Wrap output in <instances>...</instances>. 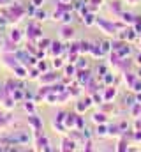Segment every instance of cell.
I'll return each instance as SVG.
<instances>
[{
    "mask_svg": "<svg viewBox=\"0 0 141 152\" xmlns=\"http://www.w3.org/2000/svg\"><path fill=\"white\" fill-rule=\"evenodd\" d=\"M92 80H94V76H92V73H90L88 69H78V75H76V81H78V83H79L81 87H83V85L86 87V85H88V83H90Z\"/></svg>",
    "mask_w": 141,
    "mask_h": 152,
    "instance_id": "6da1fadb",
    "label": "cell"
},
{
    "mask_svg": "<svg viewBox=\"0 0 141 152\" xmlns=\"http://www.w3.org/2000/svg\"><path fill=\"white\" fill-rule=\"evenodd\" d=\"M27 36L30 41H39L41 36H42V32H41V25L39 23H30L28 27H27Z\"/></svg>",
    "mask_w": 141,
    "mask_h": 152,
    "instance_id": "7a4b0ae2",
    "label": "cell"
},
{
    "mask_svg": "<svg viewBox=\"0 0 141 152\" xmlns=\"http://www.w3.org/2000/svg\"><path fill=\"white\" fill-rule=\"evenodd\" d=\"M35 136H37V151H51V147H49V140L44 136V134H41V129H37L35 131Z\"/></svg>",
    "mask_w": 141,
    "mask_h": 152,
    "instance_id": "3957f363",
    "label": "cell"
},
{
    "mask_svg": "<svg viewBox=\"0 0 141 152\" xmlns=\"http://www.w3.org/2000/svg\"><path fill=\"white\" fill-rule=\"evenodd\" d=\"M64 51H65V44H62L60 41H53V42H51V46H49V55H51V58H53V57H60Z\"/></svg>",
    "mask_w": 141,
    "mask_h": 152,
    "instance_id": "277c9868",
    "label": "cell"
},
{
    "mask_svg": "<svg viewBox=\"0 0 141 152\" xmlns=\"http://www.w3.org/2000/svg\"><path fill=\"white\" fill-rule=\"evenodd\" d=\"M44 85H49V83H55V81H58V75L57 73H53V71H46L44 75L39 78Z\"/></svg>",
    "mask_w": 141,
    "mask_h": 152,
    "instance_id": "5b68a950",
    "label": "cell"
},
{
    "mask_svg": "<svg viewBox=\"0 0 141 152\" xmlns=\"http://www.w3.org/2000/svg\"><path fill=\"white\" fill-rule=\"evenodd\" d=\"M90 104H94V103H92V96L86 97V99H81V101L76 104V112H78V113H85V112L90 108Z\"/></svg>",
    "mask_w": 141,
    "mask_h": 152,
    "instance_id": "8992f818",
    "label": "cell"
},
{
    "mask_svg": "<svg viewBox=\"0 0 141 152\" xmlns=\"http://www.w3.org/2000/svg\"><path fill=\"white\" fill-rule=\"evenodd\" d=\"M74 34H76L74 28H72L70 25H67V23H65V25L62 27V30H60V37L64 39V41H70V39L74 37Z\"/></svg>",
    "mask_w": 141,
    "mask_h": 152,
    "instance_id": "52a82bcc",
    "label": "cell"
},
{
    "mask_svg": "<svg viewBox=\"0 0 141 152\" xmlns=\"http://www.w3.org/2000/svg\"><path fill=\"white\" fill-rule=\"evenodd\" d=\"M76 145H78V143H76L70 136H67V138L62 140V143H60V151H74Z\"/></svg>",
    "mask_w": 141,
    "mask_h": 152,
    "instance_id": "ba28073f",
    "label": "cell"
},
{
    "mask_svg": "<svg viewBox=\"0 0 141 152\" xmlns=\"http://www.w3.org/2000/svg\"><path fill=\"white\" fill-rule=\"evenodd\" d=\"M115 97H116V88H115L113 85H108L104 88V101L109 103V101H113Z\"/></svg>",
    "mask_w": 141,
    "mask_h": 152,
    "instance_id": "9c48e42d",
    "label": "cell"
},
{
    "mask_svg": "<svg viewBox=\"0 0 141 152\" xmlns=\"http://www.w3.org/2000/svg\"><path fill=\"white\" fill-rule=\"evenodd\" d=\"M28 122H30V126L34 127V131H37V129H42V120H41L37 115L30 113V115H28Z\"/></svg>",
    "mask_w": 141,
    "mask_h": 152,
    "instance_id": "30bf717a",
    "label": "cell"
},
{
    "mask_svg": "<svg viewBox=\"0 0 141 152\" xmlns=\"http://www.w3.org/2000/svg\"><path fill=\"white\" fill-rule=\"evenodd\" d=\"M76 118H78V112L76 113H67V117H65V120H64V124H65V127L67 129H74L76 127Z\"/></svg>",
    "mask_w": 141,
    "mask_h": 152,
    "instance_id": "8fae6325",
    "label": "cell"
},
{
    "mask_svg": "<svg viewBox=\"0 0 141 152\" xmlns=\"http://www.w3.org/2000/svg\"><path fill=\"white\" fill-rule=\"evenodd\" d=\"M116 53H118V55H120L122 58L129 57V55H131V44H129V42L125 41V42H124V44H122V46H120V48L116 50Z\"/></svg>",
    "mask_w": 141,
    "mask_h": 152,
    "instance_id": "7c38bea8",
    "label": "cell"
},
{
    "mask_svg": "<svg viewBox=\"0 0 141 152\" xmlns=\"http://www.w3.org/2000/svg\"><path fill=\"white\" fill-rule=\"evenodd\" d=\"M92 120H94V124H106V122H108V117H106V113L101 110V112H95V113L92 115Z\"/></svg>",
    "mask_w": 141,
    "mask_h": 152,
    "instance_id": "4fadbf2b",
    "label": "cell"
},
{
    "mask_svg": "<svg viewBox=\"0 0 141 152\" xmlns=\"http://www.w3.org/2000/svg\"><path fill=\"white\" fill-rule=\"evenodd\" d=\"M12 71H14V76H16V78H28V69H27L23 64H20V66L14 67Z\"/></svg>",
    "mask_w": 141,
    "mask_h": 152,
    "instance_id": "5bb4252c",
    "label": "cell"
},
{
    "mask_svg": "<svg viewBox=\"0 0 141 152\" xmlns=\"http://www.w3.org/2000/svg\"><path fill=\"white\" fill-rule=\"evenodd\" d=\"M92 46H94V42H90V41H81L79 42V53L83 55V53H90L92 51Z\"/></svg>",
    "mask_w": 141,
    "mask_h": 152,
    "instance_id": "9a60e30c",
    "label": "cell"
},
{
    "mask_svg": "<svg viewBox=\"0 0 141 152\" xmlns=\"http://www.w3.org/2000/svg\"><path fill=\"white\" fill-rule=\"evenodd\" d=\"M90 55L94 57V58H101L104 53H102V48H101V44L99 42H94V46H92V51H90Z\"/></svg>",
    "mask_w": 141,
    "mask_h": 152,
    "instance_id": "2e32d148",
    "label": "cell"
},
{
    "mask_svg": "<svg viewBox=\"0 0 141 152\" xmlns=\"http://www.w3.org/2000/svg\"><path fill=\"white\" fill-rule=\"evenodd\" d=\"M122 21H124L125 25H134L136 16H134L132 12H122Z\"/></svg>",
    "mask_w": 141,
    "mask_h": 152,
    "instance_id": "e0dca14e",
    "label": "cell"
},
{
    "mask_svg": "<svg viewBox=\"0 0 141 152\" xmlns=\"http://www.w3.org/2000/svg\"><path fill=\"white\" fill-rule=\"evenodd\" d=\"M51 42H53L51 39L44 37V39H39V41H37V46H39V50H49Z\"/></svg>",
    "mask_w": 141,
    "mask_h": 152,
    "instance_id": "ac0fdd59",
    "label": "cell"
},
{
    "mask_svg": "<svg viewBox=\"0 0 141 152\" xmlns=\"http://www.w3.org/2000/svg\"><path fill=\"white\" fill-rule=\"evenodd\" d=\"M108 131H109V127H106V124H97V129H95V134L97 136H108Z\"/></svg>",
    "mask_w": 141,
    "mask_h": 152,
    "instance_id": "d6986e66",
    "label": "cell"
},
{
    "mask_svg": "<svg viewBox=\"0 0 141 152\" xmlns=\"http://www.w3.org/2000/svg\"><path fill=\"white\" fill-rule=\"evenodd\" d=\"M83 23H85L86 27H92L94 23H97V18H95L94 14H90V12H88L86 16H83Z\"/></svg>",
    "mask_w": 141,
    "mask_h": 152,
    "instance_id": "ffe728a7",
    "label": "cell"
},
{
    "mask_svg": "<svg viewBox=\"0 0 141 152\" xmlns=\"http://www.w3.org/2000/svg\"><path fill=\"white\" fill-rule=\"evenodd\" d=\"M124 80H125V83H127L129 87H132V85H134V81L138 80V76L134 75V73H127V71H125V76H124Z\"/></svg>",
    "mask_w": 141,
    "mask_h": 152,
    "instance_id": "44dd1931",
    "label": "cell"
},
{
    "mask_svg": "<svg viewBox=\"0 0 141 152\" xmlns=\"http://www.w3.org/2000/svg\"><path fill=\"white\" fill-rule=\"evenodd\" d=\"M37 21H44V20H48V12L44 11V9H39L37 7V11H35V16H34Z\"/></svg>",
    "mask_w": 141,
    "mask_h": 152,
    "instance_id": "7402d4cb",
    "label": "cell"
},
{
    "mask_svg": "<svg viewBox=\"0 0 141 152\" xmlns=\"http://www.w3.org/2000/svg\"><path fill=\"white\" fill-rule=\"evenodd\" d=\"M21 37H23V34H21L18 28H12V30H11V34H9V39H12L14 42H20Z\"/></svg>",
    "mask_w": 141,
    "mask_h": 152,
    "instance_id": "603a6c76",
    "label": "cell"
},
{
    "mask_svg": "<svg viewBox=\"0 0 141 152\" xmlns=\"http://www.w3.org/2000/svg\"><path fill=\"white\" fill-rule=\"evenodd\" d=\"M34 103H35V101H30V99H27V101H25L23 108H25V112H27V113H34V112H35Z\"/></svg>",
    "mask_w": 141,
    "mask_h": 152,
    "instance_id": "cb8c5ba5",
    "label": "cell"
},
{
    "mask_svg": "<svg viewBox=\"0 0 141 152\" xmlns=\"http://www.w3.org/2000/svg\"><path fill=\"white\" fill-rule=\"evenodd\" d=\"M51 66H53L55 69H62V67H64V60H62V57H53Z\"/></svg>",
    "mask_w": 141,
    "mask_h": 152,
    "instance_id": "d4e9b609",
    "label": "cell"
},
{
    "mask_svg": "<svg viewBox=\"0 0 141 152\" xmlns=\"http://www.w3.org/2000/svg\"><path fill=\"white\" fill-rule=\"evenodd\" d=\"M101 48H102V53H109L111 50H113V44H111V41H102L101 42Z\"/></svg>",
    "mask_w": 141,
    "mask_h": 152,
    "instance_id": "484cf974",
    "label": "cell"
},
{
    "mask_svg": "<svg viewBox=\"0 0 141 152\" xmlns=\"http://www.w3.org/2000/svg\"><path fill=\"white\" fill-rule=\"evenodd\" d=\"M102 80H104V85H106V87H108V85H113V83H115V75L106 73V75L102 76Z\"/></svg>",
    "mask_w": 141,
    "mask_h": 152,
    "instance_id": "4316f807",
    "label": "cell"
},
{
    "mask_svg": "<svg viewBox=\"0 0 141 152\" xmlns=\"http://www.w3.org/2000/svg\"><path fill=\"white\" fill-rule=\"evenodd\" d=\"M127 149H129V142H127V138H125V136H122V140H120V143H118L116 151H127Z\"/></svg>",
    "mask_w": 141,
    "mask_h": 152,
    "instance_id": "83f0119b",
    "label": "cell"
},
{
    "mask_svg": "<svg viewBox=\"0 0 141 152\" xmlns=\"http://www.w3.org/2000/svg\"><path fill=\"white\" fill-rule=\"evenodd\" d=\"M79 62H76V66H78V69H86L88 67V60L86 58H83L81 55H79V58H78Z\"/></svg>",
    "mask_w": 141,
    "mask_h": 152,
    "instance_id": "f1b7e54d",
    "label": "cell"
},
{
    "mask_svg": "<svg viewBox=\"0 0 141 152\" xmlns=\"http://www.w3.org/2000/svg\"><path fill=\"white\" fill-rule=\"evenodd\" d=\"M76 129H79V131L85 129V120H83L81 113H78V118H76Z\"/></svg>",
    "mask_w": 141,
    "mask_h": 152,
    "instance_id": "f546056e",
    "label": "cell"
},
{
    "mask_svg": "<svg viewBox=\"0 0 141 152\" xmlns=\"http://www.w3.org/2000/svg\"><path fill=\"white\" fill-rule=\"evenodd\" d=\"M37 78H41V71L39 69H30L28 71V80H37Z\"/></svg>",
    "mask_w": 141,
    "mask_h": 152,
    "instance_id": "4dcf8cb0",
    "label": "cell"
},
{
    "mask_svg": "<svg viewBox=\"0 0 141 152\" xmlns=\"http://www.w3.org/2000/svg\"><path fill=\"white\" fill-rule=\"evenodd\" d=\"M108 73V69H106V66L104 64H101L99 67H97V78H102V76Z\"/></svg>",
    "mask_w": 141,
    "mask_h": 152,
    "instance_id": "1f68e13d",
    "label": "cell"
},
{
    "mask_svg": "<svg viewBox=\"0 0 141 152\" xmlns=\"http://www.w3.org/2000/svg\"><path fill=\"white\" fill-rule=\"evenodd\" d=\"M37 69H39L41 73H46V71H48V64H46L44 60H41V62H37Z\"/></svg>",
    "mask_w": 141,
    "mask_h": 152,
    "instance_id": "d6a6232c",
    "label": "cell"
},
{
    "mask_svg": "<svg viewBox=\"0 0 141 152\" xmlns=\"http://www.w3.org/2000/svg\"><path fill=\"white\" fill-rule=\"evenodd\" d=\"M25 11H27V14H30V16H35V11H37V7H35L34 4H32V5L28 4V5L25 7Z\"/></svg>",
    "mask_w": 141,
    "mask_h": 152,
    "instance_id": "836d02e7",
    "label": "cell"
},
{
    "mask_svg": "<svg viewBox=\"0 0 141 152\" xmlns=\"http://www.w3.org/2000/svg\"><path fill=\"white\" fill-rule=\"evenodd\" d=\"M132 27H134V30L140 34V32H141V16H136V21H134V25H132Z\"/></svg>",
    "mask_w": 141,
    "mask_h": 152,
    "instance_id": "e575fe53",
    "label": "cell"
},
{
    "mask_svg": "<svg viewBox=\"0 0 141 152\" xmlns=\"http://www.w3.org/2000/svg\"><path fill=\"white\" fill-rule=\"evenodd\" d=\"M65 117H67V113L62 110V112H58V113L55 115V120H58V122H64V120H65Z\"/></svg>",
    "mask_w": 141,
    "mask_h": 152,
    "instance_id": "d590c367",
    "label": "cell"
},
{
    "mask_svg": "<svg viewBox=\"0 0 141 152\" xmlns=\"http://www.w3.org/2000/svg\"><path fill=\"white\" fill-rule=\"evenodd\" d=\"M131 88H132L134 92H140V90H141V80H140V76H138V80L134 81V85H132Z\"/></svg>",
    "mask_w": 141,
    "mask_h": 152,
    "instance_id": "8d00e7d4",
    "label": "cell"
},
{
    "mask_svg": "<svg viewBox=\"0 0 141 152\" xmlns=\"http://www.w3.org/2000/svg\"><path fill=\"white\" fill-rule=\"evenodd\" d=\"M101 4H102V0H90V7H92V9L101 7Z\"/></svg>",
    "mask_w": 141,
    "mask_h": 152,
    "instance_id": "74e56055",
    "label": "cell"
},
{
    "mask_svg": "<svg viewBox=\"0 0 141 152\" xmlns=\"http://www.w3.org/2000/svg\"><path fill=\"white\" fill-rule=\"evenodd\" d=\"M44 0H32V4H34L35 7H41V4H42Z\"/></svg>",
    "mask_w": 141,
    "mask_h": 152,
    "instance_id": "f35d334b",
    "label": "cell"
},
{
    "mask_svg": "<svg viewBox=\"0 0 141 152\" xmlns=\"http://www.w3.org/2000/svg\"><path fill=\"white\" fill-rule=\"evenodd\" d=\"M136 64H138V66H141V51L136 55Z\"/></svg>",
    "mask_w": 141,
    "mask_h": 152,
    "instance_id": "ab89813d",
    "label": "cell"
},
{
    "mask_svg": "<svg viewBox=\"0 0 141 152\" xmlns=\"http://www.w3.org/2000/svg\"><path fill=\"white\" fill-rule=\"evenodd\" d=\"M60 2H65V4H69L70 0H60Z\"/></svg>",
    "mask_w": 141,
    "mask_h": 152,
    "instance_id": "60d3db41",
    "label": "cell"
},
{
    "mask_svg": "<svg viewBox=\"0 0 141 152\" xmlns=\"http://www.w3.org/2000/svg\"><path fill=\"white\" fill-rule=\"evenodd\" d=\"M140 39H141V32H140Z\"/></svg>",
    "mask_w": 141,
    "mask_h": 152,
    "instance_id": "b9f144b4",
    "label": "cell"
},
{
    "mask_svg": "<svg viewBox=\"0 0 141 152\" xmlns=\"http://www.w3.org/2000/svg\"><path fill=\"white\" fill-rule=\"evenodd\" d=\"M0 48H2V42H0Z\"/></svg>",
    "mask_w": 141,
    "mask_h": 152,
    "instance_id": "7bdbcfd3",
    "label": "cell"
},
{
    "mask_svg": "<svg viewBox=\"0 0 141 152\" xmlns=\"http://www.w3.org/2000/svg\"><path fill=\"white\" fill-rule=\"evenodd\" d=\"M0 115H2V112H0Z\"/></svg>",
    "mask_w": 141,
    "mask_h": 152,
    "instance_id": "ee69618b",
    "label": "cell"
},
{
    "mask_svg": "<svg viewBox=\"0 0 141 152\" xmlns=\"http://www.w3.org/2000/svg\"><path fill=\"white\" fill-rule=\"evenodd\" d=\"M140 41H141V39H140Z\"/></svg>",
    "mask_w": 141,
    "mask_h": 152,
    "instance_id": "f6af8a7d",
    "label": "cell"
}]
</instances>
